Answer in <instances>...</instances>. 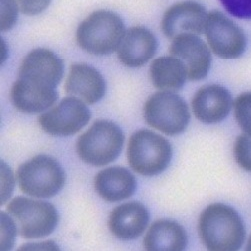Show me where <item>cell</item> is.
<instances>
[{
    "label": "cell",
    "mask_w": 251,
    "mask_h": 251,
    "mask_svg": "<svg viewBox=\"0 0 251 251\" xmlns=\"http://www.w3.org/2000/svg\"><path fill=\"white\" fill-rule=\"evenodd\" d=\"M63 75V62L45 48L32 50L19 67L10 97L13 105L25 113L43 112L57 100L56 87Z\"/></svg>",
    "instance_id": "6da1fadb"
},
{
    "label": "cell",
    "mask_w": 251,
    "mask_h": 251,
    "mask_svg": "<svg viewBox=\"0 0 251 251\" xmlns=\"http://www.w3.org/2000/svg\"><path fill=\"white\" fill-rule=\"evenodd\" d=\"M199 235L211 251H235L245 239V226L239 214L230 206L214 203L200 215Z\"/></svg>",
    "instance_id": "7a4b0ae2"
},
{
    "label": "cell",
    "mask_w": 251,
    "mask_h": 251,
    "mask_svg": "<svg viewBox=\"0 0 251 251\" xmlns=\"http://www.w3.org/2000/svg\"><path fill=\"white\" fill-rule=\"evenodd\" d=\"M124 35V23L119 15L107 10H98L80 23L76 39L79 46L88 53L107 55L118 49Z\"/></svg>",
    "instance_id": "3957f363"
},
{
    "label": "cell",
    "mask_w": 251,
    "mask_h": 251,
    "mask_svg": "<svg viewBox=\"0 0 251 251\" xmlns=\"http://www.w3.org/2000/svg\"><path fill=\"white\" fill-rule=\"evenodd\" d=\"M124 135L119 126L108 120H97L77 140L76 151L87 164L103 166L120 154Z\"/></svg>",
    "instance_id": "277c9868"
},
{
    "label": "cell",
    "mask_w": 251,
    "mask_h": 251,
    "mask_svg": "<svg viewBox=\"0 0 251 251\" xmlns=\"http://www.w3.org/2000/svg\"><path fill=\"white\" fill-rule=\"evenodd\" d=\"M127 157L129 165L135 172L144 176H154L169 165L172 147L163 136L142 129L130 137Z\"/></svg>",
    "instance_id": "5b68a950"
},
{
    "label": "cell",
    "mask_w": 251,
    "mask_h": 251,
    "mask_svg": "<svg viewBox=\"0 0 251 251\" xmlns=\"http://www.w3.org/2000/svg\"><path fill=\"white\" fill-rule=\"evenodd\" d=\"M16 177L23 193L37 198L53 197L65 183L60 164L47 155H37L24 162L19 166Z\"/></svg>",
    "instance_id": "8992f818"
},
{
    "label": "cell",
    "mask_w": 251,
    "mask_h": 251,
    "mask_svg": "<svg viewBox=\"0 0 251 251\" xmlns=\"http://www.w3.org/2000/svg\"><path fill=\"white\" fill-rule=\"evenodd\" d=\"M19 234L27 239L42 238L52 233L58 223V213L49 202L16 197L7 206Z\"/></svg>",
    "instance_id": "52a82bcc"
},
{
    "label": "cell",
    "mask_w": 251,
    "mask_h": 251,
    "mask_svg": "<svg viewBox=\"0 0 251 251\" xmlns=\"http://www.w3.org/2000/svg\"><path fill=\"white\" fill-rule=\"evenodd\" d=\"M144 118L148 125L164 134L177 135L187 128L190 113L183 98L163 91L148 98L144 105Z\"/></svg>",
    "instance_id": "ba28073f"
},
{
    "label": "cell",
    "mask_w": 251,
    "mask_h": 251,
    "mask_svg": "<svg viewBox=\"0 0 251 251\" xmlns=\"http://www.w3.org/2000/svg\"><path fill=\"white\" fill-rule=\"evenodd\" d=\"M205 33L213 53L220 58L236 59L245 52L243 30L220 11L214 10L207 15Z\"/></svg>",
    "instance_id": "9c48e42d"
},
{
    "label": "cell",
    "mask_w": 251,
    "mask_h": 251,
    "mask_svg": "<svg viewBox=\"0 0 251 251\" xmlns=\"http://www.w3.org/2000/svg\"><path fill=\"white\" fill-rule=\"evenodd\" d=\"M91 113L85 103L76 97H66L39 118L42 129L53 136H69L80 131L89 122Z\"/></svg>",
    "instance_id": "30bf717a"
},
{
    "label": "cell",
    "mask_w": 251,
    "mask_h": 251,
    "mask_svg": "<svg viewBox=\"0 0 251 251\" xmlns=\"http://www.w3.org/2000/svg\"><path fill=\"white\" fill-rule=\"evenodd\" d=\"M207 13L200 3L182 1L169 7L163 15L161 29L170 39L182 34H202L205 31Z\"/></svg>",
    "instance_id": "8fae6325"
},
{
    "label": "cell",
    "mask_w": 251,
    "mask_h": 251,
    "mask_svg": "<svg viewBox=\"0 0 251 251\" xmlns=\"http://www.w3.org/2000/svg\"><path fill=\"white\" fill-rule=\"evenodd\" d=\"M169 52L182 61L187 78L198 81L206 77L211 64V54L205 42L196 34H182L174 38Z\"/></svg>",
    "instance_id": "7c38bea8"
},
{
    "label": "cell",
    "mask_w": 251,
    "mask_h": 251,
    "mask_svg": "<svg viewBox=\"0 0 251 251\" xmlns=\"http://www.w3.org/2000/svg\"><path fill=\"white\" fill-rule=\"evenodd\" d=\"M64 88L67 94L94 104L104 96L106 86L102 75L94 67L75 63L70 66Z\"/></svg>",
    "instance_id": "4fadbf2b"
},
{
    "label": "cell",
    "mask_w": 251,
    "mask_h": 251,
    "mask_svg": "<svg viewBox=\"0 0 251 251\" xmlns=\"http://www.w3.org/2000/svg\"><path fill=\"white\" fill-rule=\"evenodd\" d=\"M231 105L230 92L215 84L201 87L192 99V110L196 118L209 124L222 121L228 115Z\"/></svg>",
    "instance_id": "5bb4252c"
},
{
    "label": "cell",
    "mask_w": 251,
    "mask_h": 251,
    "mask_svg": "<svg viewBox=\"0 0 251 251\" xmlns=\"http://www.w3.org/2000/svg\"><path fill=\"white\" fill-rule=\"evenodd\" d=\"M157 50V39L153 33L144 27H132L125 35L117 49L122 64L128 67H139L151 59Z\"/></svg>",
    "instance_id": "9a60e30c"
},
{
    "label": "cell",
    "mask_w": 251,
    "mask_h": 251,
    "mask_svg": "<svg viewBox=\"0 0 251 251\" xmlns=\"http://www.w3.org/2000/svg\"><path fill=\"white\" fill-rule=\"evenodd\" d=\"M148 222L147 208L139 202H128L113 209L108 224L115 237L131 240L139 237L145 231Z\"/></svg>",
    "instance_id": "2e32d148"
},
{
    "label": "cell",
    "mask_w": 251,
    "mask_h": 251,
    "mask_svg": "<svg viewBox=\"0 0 251 251\" xmlns=\"http://www.w3.org/2000/svg\"><path fill=\"white\" fill-rule=\"evenodd\" d=\"M97 193L109 202H117L131 197L136 189V179L123 167H108L97 173L94 179Z\"/></svg>",
    "instance_id": "e0dca14e"
},
{
    "label": "cell",
    "mask_w": 251,
    "mask_h": 251,
    "mask_svg": "<svg viewBox=\"0 0 251 251\" xmlns=\"http://www.w3.org/2000/svg\"><path fill=\"white\" fill-rule=\"evenodd\" d=\"M187 245V234L177 222L158 220L147 231L144 247L148 251H181Z\"/></svg>",
    "instance_id": "ac0fdd59"
},
{
    "label": "cell",
    "mask_w": 251,
    "mask_h": 251,
    "mask_svg": "<svg viewBox=\"0 0 251 251\" xmlns=\"http://www.w3.org/2000/svg\"><path fill=\"white\" fill-rule=\"evenodd\" d=\"M152 84L163 91H176L183 87L187 79V71L182 61L173 56L160 57L150 66Z\"/></svg>",
    "instance_id": "d6986e66"
},
{
    "label": "cell",
    "mask_w": 251,
    "mask_h": 251,
    "mask_svg": "<svg viewBox=\"0 0 251 251\" xmlns=\"http://www.w3.org/2000/svg\"><path fill=\"white\" fill-rule=\"evenodd\" d=\"M234 116L241 129L251 137V92L242 93L236 98Z\"/></svg>",
    "instance_id": "ffe728a7"
},
{
    "label": "cell",
    "mask_w": 251,
    "mask_h": 251,
    "mask_svg": "<svg viewBox=\"0 0 251 251\" xmlns=\"http://www.w3.org/2000/svg\"><path fill=\"white\" fill-rule=\"evenodd\" d=\"M233 151L237 164L244 170L251 172V137L247 134L238 136Z\"/></svg>",
    "instance_id": "44dd1931"
},
{
    "label": "cell",
    "mask_w": 251,
    "mask_h": 251,
    "mask_svg": "<svg viewBox=\"0 0 251 251\" xmlns=\"http://www.w3.org/2000/svg\"><path fill=\"white\" fill-rule=\"evenodd\" d=\"M0 2H1V31H7L16 23L19 7L15 0H0Z\"/></svg>",
    "instance_id": "7402d4cb"
},
{
    "label": "cell",
    "mask_w": 251,
    "mask_h": 251,
    "mask_svg": "<svg viewBox=\"0 0 251 251\" xmlns=\"http://www.w3.org/2000/svg\"><path fill=\"white\" fill-rule=\"evenodd\" d=\"M229 14L240 19H251V0H220Z\"/></svg>",
    "instance_id": "603a6c76"
},
{
    "label": "cell",
    "mask_w": 251,
    "mask_h": 251,
    "mask_svg": "<svg viewBox=\"0 0 251 251\" xmlns=\"http://www.w3.org/2000/svg\"><path fill=\"white\" fill-rule=\"evenodd\" d=\"M16 224L10 215L1 212V249L8 250L13 246L16 234Z\"/></svg>",
    "instance_id": "cb8c5ba5"
},
{
    "label": "cell",
    "mask_w": 251,
    "mask_h": 251,
    "mask_svg": "<svg viewBox=\"0 0 251 251\" xmlns=\"http://www.w3.org/2000/svg\"><path fill=\"white\" fill-rule=\"evenodd\" d=\"M19 10L27 15H35L44 11L51 0H15Z\"/></svg>",
    "instance_id": "d4e9b609"
},
{
    "label": "cell",
    "mask_w": 251,
    "mask_h": 251,
    "mask_svg": "<svg viewBox=\"0 0 251 251\" xmlns=\"http://www.w3.org/2000/svg\"><path fill=\"white\" fill-rule=\"evenodd\" d=\"M1 171H2V196H1V203H4L10 193H12L13 189V177L12 172L6 166L5 163L1 162Z\"/></svg>",
    "instance_id": "484cf974"
},
{
    "label": "cell",
    "mask_w": 251,
    "mask_h": 251,
    "mask_svg": "<svg viewBox=\"0 0 251 251\" xmlns=\"http://www.w3.org/2000/svg\"><path fill=\"white\" fill-rule=\"evenodd\" d=\"M247 250H249V251H251V236L249 237V240H248V243H247V248H246Z\"/></svg>",
    "instance_id": "4316f807"
}]
</instances>
